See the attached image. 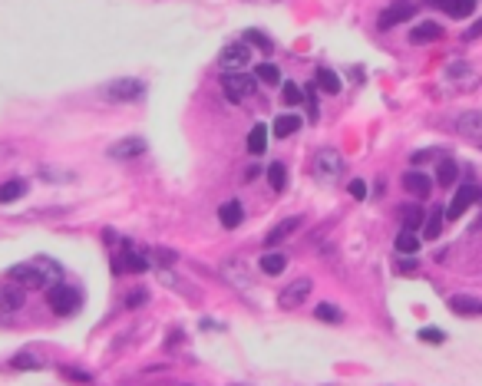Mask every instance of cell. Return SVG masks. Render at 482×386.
<instances>
[{"mask_svg": "<svg viewBox=\"0 0 482 386\" xmlns=\"http://www.w3.org/2000/svg\"><path fill=\"white\" fill-rule=\"evenodd\" d=\"M27 304V291L20 287L17 281H3L0 284V307L3 311H20Z\"/></svg>", "mask_w": 482, "mask_h": 386, "instance_id": "obj_13", "label": "cell"}, {"mask_svg": "<svg viewBox=\"0 0 482 386\" xmlns=\"http://www.w3.org/2000/svg\"><path fill=\"white\" fill-rule=\"evenodd\" d=\"M264 148H268V126L258 122L255 129L248 133V152H251V155H261Z\"/></svg>", "mask_w": 482, "mask_h": 386, "instance_id": "obj_24", "label": "cell"}, {"mask_svg": "<svg viewBox=\"0 0 482 386\" xmlns=\"http://www.w3.org/2000/svg\"><path fill=\"white\" fill-rule=\"evenodd\" d=\"M146 264H149V261H146L139 251H133V248H126L122 254H116V261H113L116 271H146Z\"/></svg>", "mask_w": 482, "mask_h": 386, "instance_id": "obj_17", "label": "cell"}, {"mask_svg": "<svg viewBox=\"0 0 482 386\" xmlns=\"http://www.w3.org/2000/svg\"><path fill=\"white\" fill-rule=\"evenodd\" d=\"M60 278H63L60 264L50 261V258H33L27 264L10 267V281H17L23 291H30V287H50V284H57Z\"/></svg>", "mask_w": 482, "mask_h": 386, "instance_id": "obj_1", "label": "cell"}, {"mask_svg": "<svg viewBox=\"0 0 482 386\" xmlns=\"http://www.w3.org/2000/svg\"><path fill=\"white\" fill-rule=\"evenodd\" d=\"M396 271H416V261L407 258V261H400V264H396Z\"/></svg>", "mask_w": 482, "mask_h": 386, "instance_id": "obj_41", "label": "cell"}, {"mask_svg": "<svg viewBox=\"0 0 482 386\" xmlns=\"http://www.w3.org/2000/svg\"><path fill=\"white\" fill-rule=\"evenodd\" d=\"M79 291L76 287H70V284H63V281H57V284H50L46 287V304L53 307V313H60V317H70V313H76L79 311Z\"/></svg>", "mask_w": 482, "mask_h": 386, "instance_id": "obj_3", "label": "cell"}, {"mask_svg": "<svg viewBox=\"0 0 482 386\" xmlns=\"http://www.w3.org/2000/svg\"><path fill=\"white\" fill-rule=\"evenodd\" d=\"M301 116H291V113H285V116L274 119V139H287V135H294L298 129H301Z\"/></svg>", "mask_w": 482, "mask_h": 386, "instance_id": "obj_20", "label": "cell"}, {"mask_svg": "<svg viewBox=\"0 0 482 386\" xmlns=\"http://www.w3.org/2000/svg\"><path fill=\"white\" fill-rule=\"evenodd\" d=\"M268 182H271L274 192H285L287 189V168L281 162H271L268 165Z\"/></svg>", "mask_w": 482, "mask_h": 386, "instance_id": "obj_28", "label": "cell"}, {"mask_svg": "<svg viewBox=\"0 0 482 386\" xmlns=\"http://www.w3.org/2000/svg\"><path fill=\"white\" fill-rule=\"evenodd\" d=\"M403 189H407L409 195H416V198H426L430 189H433V178L423 175V172H407V175H403Z\"/></svg>", "mask_w": 482, "mask_h": 386, "instance_id": "obj_14", "label": "cell"}, {"mask_svg": "<svg viewBox=\"0 0 482 386\" xmlns=\"http://www.w3.org/2000/svg\"><path fill=\"white\" fill-rule=\"evenodd\" d=\"M420 340L423 343H443V340H446V334H443L439 327H423V330H420Z\"/></svg>", "mask_w": 482, "mask_h": 386, "instance_id": "obj_34", "label": "cell"}, {"mask_svg": "<svg viewBox=\"0 0 482 386\" xmlns=\"http://www.w3.org/2000/svg\"><path fill=\"white\" fill-rule=\"evenodd\" d=\"M423 224V211L420 208H407V215H403V231H416Z\"/></svg>", "mask_w": 482, "mask_h": 386, "instance_id": "obj_33", "label": "cell"}, {"mask_svg": "<svg viewBox=\"0 0 482 386\" xmlns=\"http://www.w3.org/2000/svg\"><path fill=\"white\" fill-rule=\"evenodd\" d=\"M218 222H222V228H238V224L244 222L241 202H225V205L218 208Z\"/></svg>", "mask_w": 482, "mask_h": 386, "instance_id": "obj_18", "label": "cell"}, {"mask_svg": "<svg viewBox=\"0 0 482 386\" xmlns=\"http://www.w3.org/2000/svg\"><path fill=\"white\" fill-rule=\"evenodd\" d=\"M218 63H222L225 73H241V70H248V63H251V46L248 44H228L225 50H222Z\"/></svg>", "mask_w": 482, "mask_h": 386, "instance_id": "obj_7", "label": "cell"}, {"mask_svg": "<svg viewBox=\"0 0 482 386\" xmlns=\"http://www.w3.org/2000/svg\"><path fill=\"white\" fill-rule=\"evenodd\" d=\"M314 317L317 320H331V324H340V320H344V313L337 311V304H317Z\"/></svg>", "mask_w": 482, "mask_h": 386, "instance_id": "obj_31", "label": "cell"}, {"mask_svg": "<svg viewBox=\"0 0 482 386\" xmlns=\"http://www.w3.org/2000/svg\"><path fill=\"white\" fill-rule=\"evenodd\" d=\"M317 89H324L327 96H337L340 93V76L334 73V70H327V66H320L317 70Z\"/></svg>", "mask_w": 482, "mask_h": 386, "instance_id": "obj_23", "label": "cell"}, {"mask_svg": "<svg viewBox=\"0 0 482 386\" xmlns=\"http://www.w3.org/2000/svg\"><path fill=\"white\" fill-rule=\"evenodd\" d=\"M347 192L354 195V198H357V202H363V198H367V185H363L360 178H354V182H350V185H347Z\"/></svg>", "mask_w": 482, "mask_h": 386, "instance_id": "obj_37", "label": "cell"}, {"mask_svg": "<svg viewBox=\"0 0 482 386\" xmlns=\"http://www.w3.org/2000/svg\"><path fill=\"white\" fill-rule=\"evenodd\" d=\"M396 251L400 254H416L420 251V238L413 235V231H400V235H396Z\"/></svg>", "mask_w": 482, "mask_h": 386, "instance_id": "obj_30", "label": "cell"}, {"mask_svg": "<svg viewBox=\"0 0 482 386\" xmlns=\"http://www.w3.org/2000/svg\"><path fill=\"white\" fill-rule=\"evenodd\" d=\"M281 99H285L287 106H298L304 99V89L298 86V83H285V86H281Z\"/></svg>", "mask_w": 482, "mask_h": 386, "instance_id": "obj_32", "label": "cell"}, {"mask_svg": "<svg viewBox=\"0 0 482 386\" xmlns=\"http://www.w3.org/2000/svg\"><path fill=\"white\" fill-rule=\"evenodd\" d=\"M407 17H413V3H409V0H393L390 7L380 14V30L396 27V23H403Z\"/></svg>", "mask_w": 482, "mask_h": 386, "instance_id": "obj_12", "label": "cell"}, {"mask_svg": "<svg viewBox=\"0 0 482 386\" xmlns=\"http://www.w3.org/2000/svg\"><path fill=\"white\" fill-rule=\"evenodd\" d=\"M14 367H20V370H23V367H27V370H33V367H40V360H37L33 354H17L14 356Z\"/></svg>", "mask_w": 482, "mask_h": 386, "instance_id": "obj_35", "label": "cell"}, {"mask_svg": "<svg viewBox=\"0 0 482 386\" xmlns=\"http://www.w3.org/2000/svg\"><path fill=\"white\" fill-rule=\"evenodd\" d=\"M439 37H443V27L433 23V20L416 23V27L409 30V44H430V40H439Z\"/></svg>", "mask_w": 482, "mask_h": 386, "instance_id": "obj_16", "label": "cell"}, {"mask_svg": "<svg viewBox=\"0 0 482 386\" xmlns=\"http://www.w3.org/2000/svg\"><path fill=\"white\" fill-rule=\"evenodd\" d=\"M439 235H443V211H433V215L426 218V224H423V238H426V241H436Z\"/></svg>", "mask_w": 482, "mask_h": 386, "instance_id": "obj_29", "label": "cell"}, {"mask_svg": "<svg viewBox=\"0 0 482 386\" xmlns=\"http://www.w3.org/2000/svg\"><path fill=\"white\" fill-rule=\"evenodd\" d=\"M142 93H146L142 79L119 76V79H109L103 86V99H109V103H136V99H142Z\"/></svg>", "mask_w": 482, "mask_h": 386, "instance_id": "obj_2", "label": "cell"}, {"mask_svg": "<svg viewBox=\"0 0 482 386\" xmlns=\"http://www.w3.org/2000/svg\"><path fill=\"white\" fill-rule=\"evenodd\" d=\"M452 126H456V133H459V135H466V139H476V142H482V109L459 113Z\"/></svg>", "mask_w": 482, "mask_h": 386, "instance_id": "obj_10", "label": "cell"}, {"mask_svg": "<svg viewBox=\"0 0 482 386\" xmlns=\"http://www.w3.org/2000/svg\"><path fill=\"white\" fill-rule=\"evenodd\" d=\"M287 267V258L281 251H268V254H261V271L264 274H271V278H278L281 271Z\"/></svg>", "mask_w": 482, "mask_h": 386, "instance_id": "obj_25", "label": "cell"}, {"mask_svg": "<svg viewBox=\"0 0 482 386\" xmlns=\"http://www.w3.org/2000/svg\"><path fill=\"white\" fill-rule=\"evenodd\" d=\"M222 89H225V96L231 99V103H244L248 96H255V76L248 73H225L222 76Z\"/></svg>", "mask_w": 482, "mask_h": 386, "instance_id": "obj_5", "label": "cell"}, {"mask_svg": "<svg viewBox=\"0 0 482 386\" xmlns=\"http://www.w3.org/2000/svg\"><path fill=\"white\" fill-rule=\"evenodd\" d=\"M311 287H314V281H311V278H298V281H291V284L285 287V291H281L278 304H281L285 311H294V307H301L304 300H307Z\"/></svg>", "mask_w": 482, "mask_h": 386, "instance_id": "obj_8", "label": "cell"}, {"mask_svg": "<svg viewBox=\"0 0 482 386\" xmlns=\"http://www.w3.org/2000/svg\"><path fill=\"white\" fill-rule=\"evenodd\" d=\"M63 376H66V380H76V383H93V376H90V373H83V370H70V367L63 370Z\"/></svg>", "mask_w": 482, "mask_h": 386, "instance_id": "obj_38", "label": "cell"}, {"mask_svg": "<svg viewBox=\"0 0 482 386\" xmlns=\"http://www.w3.org/2000/svg\"><path fill=\"white\" fill-rule=\"evenodd\" d=\"M479 189H476V185H472V182H466V185H459V189H456V195H452L450 198V208H446V218H452V222H456V218H463V215H466L469 208L476 205V202H479Z\"/></svg>", "mask_w": 482, "mask_h": 386, "instance_id": "obj_6", "label": "cell"}, {"mask_svg": "<svg viewBox=\"0 0 482 386\" xmlns=\"http://www.w3.org/2000/svg\"><path fill=\"white\" fill-rule=\"evenodd\" d=\"M298 224H301V218H285V222H281V224H274L271 231H268V238H264V244H268V248H274V244H281V241H285V238L291 235V231H294Z\"/></svg>", "mask_w": 482, "mask_h": 386, "instance_id": "obj_21", "label": "cell"}, {"mask_svg": "<svg viewBox=\"0 0 482 386\" xmlns=\"http://www.w3.org/2000/svg\"><path fill=\"white\" fill-rule=\"evenodd\" d=\"M146 300H149L146 291H133V294L126 297V307H139V304H146Z\"/></svg>", "mask_w": 482, "mask_h": 386, "instance_id": "obj_39", "label": "cell"}, {"mask_svg": "<svg viewBox=\"0 0 482 386\" xmlns=\"http://www.w3.org/2000/svg\"><path fill=\"white\" fill-rule=\"evenodd\" d=\"M222 278H228L231 287H238L241 294H248L251 291V274H248V264L241 261V258H231L222 264Z\"/></svg>", "mask_w": 482, "mask_h": 386, "instance_id": "obj_9", "label": "cell"}, {"mask_svg": "<svg viewBox=\"0 0 482 386\" xmlns=\"http://www.w3.org/2000/svg\"><path fill=\"white\" fill-rule=\"evenodd\" d=\"M476 228H482V218H479V222H476Z\"/></svg>", "mask_w": 482, "mask_h": 386, "instance_id": "obj_42", "label": "cell"}, {"mask_svg": "<svg viewBox=\"0 0 482 386\" xmlns=\"http://www.w3.org/2000/svg\"><path fill=\"white\" fill-rule=\"evenodd\" d=\"M255 76L261 79V83H268V86H278V83H281V70H278V63H258Z\"/></svg>", "mask_w": 482, "mask_h": 386, "instance_id": "obj_26", "label": "cell"}, {"mask_svg": "<svg viewBox=\"0 0 482 386\" xmlns=\"http://www.w3.org/2000/svg\"><path fill=\"white\" fill-rule=\"evenodd\" d=\"M314 175L320 182H337L344 175V155L337 148H320L314 155Z\"/></svg>", "mask_w": 482, "mask_h": 386, "instance_id": "obj_4", "label": "cell"}, {"mask_svg": "<svg viewBox=\"0 0 482 386\" xmlns=\"http://www.w3.org/2000/svg\"><path fill=\"white\" fill-rule=\"evenodd\" d=\"M23 195H27V182L10 178V182H3V185H0V205H10V202L23 198Z\"/></svg>", "mask_w": 482, "mask_h": 386, "instance_id": "obj_22", "label": "cell"}, {"mask_svg": "<svg viewBox=\"0 0 482 386\" xmlns=\"http://www.w3.org/2000/svg\"><path fill=\"white\" fill-rule=\"evenodd\" d=\"M479 37H482V20H476V23L466 30V40H479Z\"/></svg>", "mask_w": 482, "mask_h": 386, "instance_id": "obj_40", "label": "cell"}, {"mask_svg": "<svg viewBox=\"0 0 482 386\" xmlns=\"http://www.w3.org/2000/svg\"><path fill=\"white\" fill-rule=\"evenodd\" d=\"M430 3H436L439 10H446L450 17H459V20L472 17V10H476V0H430Z\"/></svg>", "mask_w": 482, "mask_h": 386, "instance_id": "obj_15", "label": "cell"}, {"mask_svg": "<svg viewBox=\"0 0 482 386\" xmlns=\"http://www.w3.org/2000/svg\"><path fill=\"white\" fill-rule=\"evenodd\" d=\"M142 152H146V139L129 135V139H119L109 146V159H139Z\"/></svg>", "mask_w": 482, "mask_h": 386, "instance_id": "obj_11", "label": "cell"}, {"mask_svg": "<svg viewBox=\"0 0 482 386\" xmlns=\"http://www.w3.org/2000/svg\"><path fill=\"white\" fill-rule=\"evenodd\" d=\"M456 175H459V165H456V159H443V162L436 165V182H439V185H452V182H456Z\"/></svg>", "mask_w": 482, "mask_h": 386, "instance_id": "obj_27", "label": "cell"}, {"mask_svg": "<svg viewBox=\"0 0 482 386\" xmlns=\"http://www.w3.org/2000/svg\"><path fill=\"white\" fill-rule=\"evenodd\" d=\"M304 103H307V116L317 119V93H314V86L304 89Z\"/></svg>", "mask_w": 482, "mask_h": 386, "instance_id": "obj_36", "label": "cell"}, {"mask_svg": "<svg viewBox=\"0 0 482 386\" xmlns=\"http://www.w3.org/2000/svg\"><path fill=\"white\" fill-rule=\"evenodd\" d=\"M450 307H452V313L476 317V313H482V300H476V297H466V294H456V297H450Z\"/></svg>", "mask_w": 482, "mask_h": 386, "instance_id": "obj_19", "label": "cell"}]
</instances>
